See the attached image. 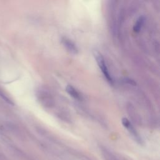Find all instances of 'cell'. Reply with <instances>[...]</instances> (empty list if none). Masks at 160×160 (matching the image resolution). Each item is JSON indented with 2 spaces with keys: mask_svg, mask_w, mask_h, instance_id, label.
I'll return each mask as SVG.
<instances>
[{
  "mask_svg": "<svg viewBox=\"0 0 160 160\" xmlns=\"http://www.w3.org/2000/svg\"><path fill=\"white\" fill-rule=\"evenodd\" d=\"M96 59L97 63L98 64V66L100 68V69H101L102 73L103 74L104 78H106V81L109 84H113V79L111 77V75L109 73V71L106 66V61H105L103 56L101 54L98 53L96 54Z\"/></svg>",
  "mask_w": 160,
  "mask_h": 160,
  "instance_id": "1",
  "label": "cell"
},
{
  "mask_svg": "<svg viewBox=\"0 0 160 160\" xmlns=\"http://www.w3.org/2000/svg\"><path fill=\"white\" fill-rule=\"evenodd\" d=\"M121 122H122V124L123 125V126L128 131V132L131 134V135L132 136V138L137 142H141L140 136H139L138 133L137 132V131H136V129L132 125L131 122L129 121V119L126 118H122Z\"/></svg>",
  "mask_w": 160,
  "mask_h": 160,
  "instance_id": "2",
  "label": "cell"
},
{
  "mask_svg": "<svg viewBox=\"0 0 160 160\" xmlns=\"http://www.w3.org/2000/svg\"><path fill=\"white\" fill-rule=\"evenodd\" d=\"M61 43L63 46L72 54H77L78 52V49L76 44L71 39L66 37H62L61 38Z\"/></svg>",
  "mask_w": 160,
  "mask_h": 160,
  "instance_id": "3",
  "label": "cell"
},
{
  "mask_svg": "<svg viewBox=\"0 0 160 160\" xmlns=\"http://www.w3.org/2000/svg\"><path fill=\"white\" fill-rule=\"evenodd\" d=\"M66 91L68 93L69 96H71L72 98H73L75 99H77L78 101H80L82 99V96L79 94V92L71 85H68L66 87Z\"/></svg>",
  "mask_w": 160,
  "mask_h": 160,
  "instance_id": "4",
  "label": "cell"
},
{
  "mask_svg": "<svg viewBox=\"0 0 160 160\" xmlns=\"http://www.w3.org/2000/svg\"><path fill=\"white\" fill-rule=\"evenodd\" d=\"M144 20H145V18L143 16H139L138 18V19L136 20V21L133 26V31L135 32H139L141 31V29L144 24Z\"/></svg>",
  "mask_w": 160,
  "mask_h": 160,
  "instance_id": "5",
  "label": "cell"
}]
</instances>
